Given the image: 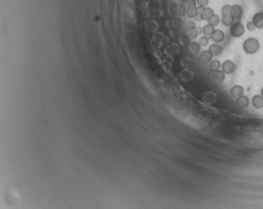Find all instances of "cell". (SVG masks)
<instances>
[{
    "label": "cell",
    "mask_w": 263,
    "mask_h": 209,
    "mask_svg": "<svg viewBox=\"0 0 263 209\" xmlns=\"http://www.w3.org/2000/svg\"><path fill=\"white\" fill-rule=\"evenodd\" d=\"M260 43L255 37H248L244 41L242 48L244 52L248 55L256 54L260 50Z\"/></svg>",
    "instance_id": "obj_1"
},
{
    "label": "cell",
    "mask_w": 263,
    "mask_h": 209,
    "mask_svg": "<svg viewBox=\"0 0 263 209\" xmlns=\"http://www.w3.org/2000/svg\"><path fill=\"white\" fill-rule=\"evenodd\" d=\"M225 73L221 70H210L208 73V78L211 82L220 84L222 83L225 80Z\"/></svg>",
    "instance_id": "obj_2"
},
{
    "label": "cell",
    "mask_w": 263,
    "mask_h": 209,
    "mask_svg": "<svg viewBox=\"0 0 263 209\" xmlns=\"http://www.w3.org/2000/svg\"><path fill=\"white\" fill-rule=\"evenodd\" d=\"M230 33L233 37L238 38L245 33V27L240 22L234 23L230 28Z\"/></svg>",
    "instance_id": "obj_3"
},
{
    "label": "cell",
    "mask_w": 263,
    "mask_h": 209,
    "mask_svg": "<svg viewBox=\"0 0 263 209\" xmlns=\"http://www.w3.org/2000/svg\"><path fill=\"white\" fill-rule=\"evenodd\" d=\"M222 71L226 75H231L236 71L237 69V66L231 60H226L225 62H223L222 63Z\"/></svg>",
    "instance_id": "obj_4"
},
{
    "label": "cell",
    "mask_w": 263,
    "mask_h": 209,
    "mask_svg": "<svg viewBox=\"0 0 263 209\" xmlns=\"http://www.w3.org/2000/svg\"><path fill=\"white\" fill-rule=\"evenodd\" d=\"M252 22L257 28L263 29V12L256 13L252 17Z\"/></svg>",
    "instance_id": "obj_5"
},
{
    "label": "cell",
    "mask_w": 263,
    "mask_h": 209,
    "mask_svg": "<svg viewBox=\"0 0 263 209\" xmlns=\"http://www.w3.org/2000/svg\"><path fill=\"white\" fill-rule=\"evenodd\" d=\"M243 15V9L240 5L234 4L231 6V16L235 20H239Z\"/></svg>",
    "instance_id": "obj_6"
},
{
    "label": "cell",
    "mask_w": 263,
    "mask_h": 209,
    "mask_svg": "<svg viewBox=\"0 0 263 209\" xmlns=\"http://www.w3.org/2000/svg\"><path fill=\"white\" fill-rule=\"evenodd\" d=\"M224 37H225V34L223 31H222L221 29H215V31L211 35V39L215 43H219L224 40Z\"/></svg>",
    "instance_id": "obj_7"
},
{
    "label": "cell",
    "mask_w": 263,
    "mask_h": 209,
    "mask_svg": "<svg viewBox=\"0 0 263 209\" xmlns=\"http://www.w3.org/2000/svg\"><path fill=\"white\" fill-rule=\"evenodd\" d=\"M230 93H231V95L232 97L237 99V98L241 97L242 95H244V88L240 85H236L231 88Z\"/></svg>",
    "instance_id": "obj_8"
},
{
    "label": "cell",
    "mask_w": 263,
    "mask_h": 209,
    "mask_svg": "<svg viewBox=\"0 0 263 209\" xmlns=\"http://www.w3.org/2000/svg\"><path fill=\"white\" fill-rule=\"evenodd\" d=\"M252 106L256 109L263 108V96L261 95H255L252 100Z\"/></svg>",
    "instance_id": "obj_9"
},
{
    "label": "cell",
    "mask_w": 263,
    "mask_h": 209,
    "mask_svg": "<svg viewBox=\"0 0 263 209\" xmlns=\"http://www.w3.org/2000/svg\"><path fill=\"white\" fill-rule=\"evenodd\" d=\"M237 105L241 109H246L249 106V98L246 95H242L241 97L237 99Z\"/></svg>",
    "instance_id": "obj_10"
},
{
    "label": "cell",
    "mask_w": 263,
    "mask_h": 209,
    "mask_svg": "<svg viewBox=\"0 0 263 209\" xmlns=\"http://www.w3.org/2000/svg\"><path fill=\"white\" fill-rule=\"evenodd\" d=\"M209 51L212 54V56L217 57V56L222 54V47L220 46L218 43H213V44H211V46L209 47Z\"/></svg>",
    "instance_id": "obj_11"
},
{
    "label": "cell",
    "mask_w": 263,
    "mask_h": 209,
    "mask_svg": "<svg viewBox=\"0 0 263 209\" xmlns=\"http://www.w3.org/2000/svg\"><path fill=\"white\" fill-rule=\"evenodd\" d=\"M212 57H213V56H212V54L210 52L209 50L203 51V52H201V54H200V59L204 63L210 62L211 59H212Z\"/></svg>",
    "instance_id": "obj_12"
},
{
    "label": "cell",
    "mask_w": 263,
    "mask_h": 209,
    "mask_svg": "<svg viewBox=\"0 0 263 209\" xmlns=\"http://www.w3.org/2000/svg\"><path fill=\"white\" fill-rule=\"evenodd\" d=\"M215 31V27L211 26L210 24H207L205 26L203 27V36H205L207 38H211V35Z\"/></svg>",
    "instance_id": "obj_13"
},
{
    "label": "cell",
    "mask_w": 263,
    "mask_h": 209,
    "mask_svg": "<svg viewBox=\"0 0 263 209\" xmlns=\"http://www.w3.org/2000/svg\"><path fill=\"white\" fill-rule=\"evenodd\" d=\"M235 19L231 15H228V16H222V19L221 22L223 25L226 27H231L233 23H234Z\"/></svg>",
    "instance_id": "obj_14"
},
{
    "label": "cell",
    "mask_w": 263,
    "mask_h": 209,
    "mask_svg": "<svg viewBox=\"0 0 263 209\" xmlns=\"http://www.w3.org/2000/svg\"><path fill=\"white\" fill-rule=\"evenodd\" d=\"M214 14V10L211 8L207 7L204 8L203 13V21H208L209 18Z\"/></svg>",
    "instance_id": "obj_15"
},
{
    "label": "cell",
    "mask_w": 263,
    "mask_h": 209,
    "mask_svg": "<svg viewBox=\"0 0 263 209\" xmlns=\"http://www.w3.org/2000/svg\"><path fill=\"white\" fill-rule=\"evenodd\" d=\"M207 22H208V24H210L211 26L217 27V25H219L221 19H220V17L218 15L214 13V14L209 18V20L207 21Z\"/></svg>",
    "instance_id": "obj_16"
},
{
    "label": "cell",
    "mask_w": 263,
    "mask_h": 209,
    "mask_svg": "<svg viewBox=\"0 0 263 209\" xmlns=\"http://www.w3.org/2000/svg\"><path fill=\"white\" fill-rule=\"evenodd\" d=\"M200 49H201V46L200 44L197 42H192V43H190L189 45V50L191 51V53H199Z\"/></svg>",
    "instance_id": "obj_17"
},
{
    "label": "cell",
    "mask_w": 263,
    "mask_h": 209,
    "mask_svg": "<svg viewBox=\"0 0 263 209\" xmlns=\"http://www.w3.org/2000/svg\"><path fill=\"white\" fill-rule=\"evenodd\" d=\"M186 15L189 18H194L195 16L197 15V7H190L187 9Z\"/></svg>",
    "instance_id": "obj_18"
},
{
    "label": "cell",
    "mask_w": 263,
    "mask_h": 209,
    "mask_svg": "<svg viewBox=\"0 0 263 209\" xmlns=\"http://www.w3.org/2000/svg\"><path fill=\"white\" fill-rule=\"evenodd\" d=\"M222 66V64L218 60L211 61L209 62V68L210 70H220Z\"/></svg>",
    "instance_id": "obj_19"
},
{
    "label": "cell",
    "mask_w": 263,
    "mask_h": 209,
    "mask_svg": "<svg viewBox=\"0 0 263 209\" xmlns=\"http://www.w3.org/2000/svg\"><path fill=\"white\" fill-rule=\"evenodd\" d=\"M231 15V6L226 4L222 8V16H228Z\"/></svg>",
    "instance_id": "obj_20"
},
{
    "label": "cell",
    "mask_w": 263,
    "mask_h": 209,
    "mask_svg": "<svg viewBox=\"0 0 263 209\" xmlns=\"http://www.w3.org/2000/svg\"><path fill=\"white\" fill-rule=\"evenodd\" d=\"M197 43H199L200 46L201 47H205V46H207V44H208L209 38L206 37L205 36H203V37H201L199 39H198Z\"/></svg>",
    "instance_id": "obj_21"
},
{
    "label": "cell",
    "mask_w": 263,
    "mask_h": 209,
    "mask_svg": "<svg viewBox=\"0 0 263 209\" xmlns=\"http://www.w3.org/2000/svg\"><path fill=\"white\" fill-rule=\"evenodd\" d=\"M188 36L191 39H195V38H197V36H198V34H197V31H196V29H195V28H191V29H189V30H188Z\"/></svg>",
    "instance_id": "obj_22"
},
{
    "label": "cell",
    "mask_w": 263,
    "mask_h": 209,
    "mask_svg": "<svg viewBox=\"0 0 263 209\" xmlns=\"http://www.w3.org/2000/svg\"><path fill=\"white\" fill-rule=\"evenodd\" d=\"M187 12V8L184 4H180L177 8V13L179 16H184Z\"/></svg>",
    "instance_id": "obj_23"
},
{
    "label": "cell",
    "mask_w": 263,
    "mask_h": 209,
    "mask_svg": "<svg viewBox=\"0 0 263 209\" xmlns=\"http://www.w3.org/2000/svg\"><path fill=\"white\" fill-rule=\"evenodd\" d=\"M246 29L248 30L249 32H253L256 30V26H255L254 23L252 21H249V22H247V23H246Z\"/></svg>",
    "instance_id": "obj_24"
},
{
    "label": "cell",
    "mask_w": 263,
    "mask_h": 209,
    "mask_svg": "<svg viewBox=\"0 0 263 209\" xmlns=\"http://www.w3.org/2000/svg\"><path fill=\"white\" fill-rule=\"evenodd\" d=\"M197 3L199 7L207 8L209 4V0H197Z\"/></svg>",
    "instance_id": "obj_25"
},
{
    "label": "cell",
    "mask_w": 263,
    "mask_h": 209,
    "mask_svg": "<svg viewBox=\"0 0 263 209\" xmlns=\"http://www.w3.org/2000/svg\"><path fill=\"white\" fill-rule=\"evenodd\" d=\"M196 3H196L195 0H186L184 5H185L186 8L188 9V8H190V7H197V6H196Z\"/></svg>",
    "instance_id": "obj_26"
},
{
    "label": "cell",
    "mask_w": 263,
    "mask_h": 209,
    "mask_svg": "<svg viewBox=\"0 0 263 209\" xmlns=\"http://www.w3.org/2000/svg\"><path fill=\"white\" fill-rule=\"evenodd\" d=\"M195 27H196V24H195L193 21H188V23H186V29H187V30L194 28Z\"/></svg>",
    "instance_id": "obj_27"
},
{
    "label": "cell",
    "mask_w": 263,
    "mask_h": 209,
    "mask_svg": "<svg viewBox=\"0 0 263 209\" xmlns=\"http://www.w3.org/2000/svg\"><path fill=\"white\" fill-rule=\"evenodd\" d=\"M193 19L195 21H197V22H201V21H203V15H202V14H198V13H197V15L195 16V17H194Z\"/></svg>",
    "instance_id": "obj_28"
},
{
    "label": "cell",
    "mask_w": 263,
    "mask_h": 209,
    "mask_svg": "<svg viewBox=\"0 0 263 209\" xmlns=\"http://www.w3.org/2000/svg\"><path fill=\"white\" fill-rule=\"evenodd\" d=\"M195 29H196V31H197L198 35H201L202 33H203V28H201L200 26H196L195 27Z\"/></svg>",
    "instance_id": "obj_29"
},
{
    "label": "cell",
    "mask_w": 263,
    "mask_h": 209,
    "mask_svg": "<svg viewBox=\"0 0 263 209\" xmlns=\"http://www.w3.org/2000/svg\"><path fill=\"white\" fill-rule=\"evenodd\" d=\"M203 10H204V8H202V7H199V6L197 7V13H198V14L203 15Z\"/></svg>",
    "instance_id": "obj_30"
},
{
    "label": "cell",
    "mask_w": 263,
    "mask_h": 209,
    "mask_svg": "<svg viewBox=\"0 0 263 209\" xmlns=\"http://www.w3.org/2000/svg\"><path fill=\"white\" fill-rule=\"evenodd\" d=\"M261 95L263 96V87L261 88Z\"/></svg>",
    "instance_id": "obj_31"
}]
</instances>
